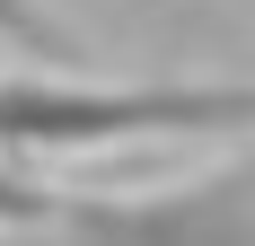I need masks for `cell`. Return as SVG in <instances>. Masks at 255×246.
Returning a JSON list of instances; mask_svg holds the SVG:
<instances>
[{
    "instance_id": "1",
    "label": "cell",
    "mask_w": 255,
    "mask_h": 246,
    "mask_svg": "<svg viewBox=\"0 0 255 246\" xmlns=\"http://www.w3.org/2000/svg\"><path fill=\"white\" fill-rule=\"evenodd\" d=\"M255 132V79H132V88H97V79L26 71L0 79V158H71V149H115V141H229Z\"/></svg>"
},
{
    "instance_id": "2",
    "label": "cell",
    "mask_w": 255,
    "mask_h": 246,
    "mask_svg": "<svg viewBox=\"0 0 255 246\" xmlns=\"http://www.w3.org/2000/svg\"><path fill=\"white\" fill-rule=\"evenodd\" d=\"M18 246H255V158L150 185V194H53L35 229H9Z\"/></svg>"
},
{
    "instance_id": "3",
    "label": "cell",
    "mask_w": 255,
    "mask_h": 246,
    "mask_svg": "<svg viewBox=\"0 0 255 246\" xmlns=\"http://www.w3.org/2000/svg\"><path fill=\"white\" fill-rule=\"evenodd\" d=\"M0 44H9V53H26V62H71V53H79V35L53 18L44 0H0Z\"/></svg>"
},
{
    "instance_id": "4",
    "label": "cell",
    "mask_w": 255,
    "mask_h": 246,
    "mask_svg": "<svg viewBox=\"0 0 255 246\" xmlns=\"http://www.w3.org/2000/svg\"><path fill=\"white\" fill-rule=\"evenodd\" d=\"M53 211V185H35V176H18V167H0V238L9 229H35Z\"/></svg>"
}]
</instances>
